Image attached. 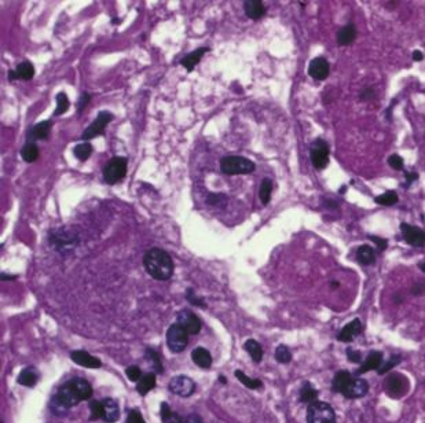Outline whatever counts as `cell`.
I'll return each mask as SVG.
<instances>
[{
	"mask_svg": "<svg viewBox=\"0 0 425 423\" xmlns=\"http://www.w3.org/2000/svg\"><path fill=\"white\" fill-rule=\"evenodd\" d=\"M176 319H178L176 323H179L190 335H196L201 331V320L198 319L196 313L189 309H182L181 312L176 315Z\"/></svg>",
	"mask_w": 425,
	"mask_h": 423,
	"instance_id": "12",
	"label": "cell"
},
{
	"mask_svg": "<svg viewBox=\"0 0 425 423\" xmlns=\"http://www.w3.org/2000/svg\"><path fill=\"white\" fill-rule=\"evenodd\" d=\"M236 376L237 379L240 380L241 384L245 385L248 389H259V388H262L263 384L262 380L260 379H254V378H249V376L246 375V374H244V372L241 371V370H237L236 371Z\"/></svg>",
	"mask_w": 425,
	"mask_h": 423,
	"instance_id": "34",
	"label": "cell"
},
{
	"mask_svg": "<svg viewBox=\"0 0 425 423\" xmlns=\"http://www.w3.org/2000/svg\"><path fill=\"white\" fill-rule=\"evenodd\" d=\"M388 164H390V167H391L392 169H395V171H402L404 167L403 158H402L400 155H398V154L391 155V157L388 158Z\"/></svg>",
	"mask_w": 425,
	"mask_h": 423,
	"instance_id": "46",
	"label": "cell"
},
{
	"mask_svg": "<svg viewBox=\"0 0 425 423\" xmlns=\"http://www.w3.org/2000/svg\"><path fill=\"white\" fill-rule=\"evenodd\" d=\"M331 73V65L327 62L326 58L323 56H317L314 58L308 65V74L313 77L314 80L318 82H323L326 80L327 76Z\"/></svg>",
	"mask_w": 425,
	"mask_h": 423,
	"instance_id": "13",
	"label": "cell"
},
{
	"mask_svg": "<svg viewBox=\"0 0 425 423\" xmlns=\"http://www.w3.org/2000/svg\"><path fill=\"white\" fill-rule=\"evenodd\" d=\"M91 99V95L88 94V92H83L82 95H80V98H79V102H78V113L80 114V113H83V110L86 109V106L88 105V102H90Z\"/></svg>",
	"mask_w": 425,
	"mask_h": 423,
	"instance_id": "47",
	"label": "cell"
},
{
	"mask_svg": "<svg viewBox=\"0 0 425 423\" xmlns=\"http://www.w3.org/2000/svg\"><path fill=\"white\" fill-rule=\"evenodd\" d=\"M255 168L254 161L240 155H228L220 161V169L224 175H248Z\"/></svg>",
	"mask_w": 425,
	"mask_h": 423,
	"instance_id": "3",
	"label": "cell"
},
{
	"mask_svg": "<svg viewBox=\"0 0 425 423\" xmlns=\"http://www.w3.org/2000/svg\"><path fill=\"white\" fill-rule=\"evenodd\" d=\"M357 260L362 265H372L376 261V253L369 245H362L357 250Z\"/></svg>",
	"mask_w": 425,
	"mask_h": 423,
	"instance_id": "28",
	"label": "cell"
},
{
	"mask_svg": "<svg viewBox=\"0 0 425 423\" xmlns=\"http://www.w3.org/2000/svg\"><path fill=\"white\" fill-rule=\"evenodd\" d=\"M51 127H52L51 121H48V120L42 121V123H39V124L33 125V127H30V128L28 129V132H26V137L29 139V142L44 140V139H47L50 132H51Z\"/></svg>",
	"mask_w": 425,
	"mask_h": 423,
	"instance_id": "18",
	"label": "cell"
},
{
	"mask_svg": "<svg viewBox=\"0 0 425 423\" xmlns=\"http://www.w3.org/2000/svg\"><path fill=\"white\" fill-rule=\"evenodd\" d=\"M70 359L73 360L74 363L79 364V366H83V367L87 368H99L102 367V361L95 357L91 353L86 351H74L70 353Z\"/></svg>",
	"mask_w": 425,
	"mask_h": 423,
	"instance_id": "15",
	"label": "cell"
},
{
	"mask_svg": "<svg viewBox=\"0 0 425 423\" xmlns=\"http://www.w3.org/2000/svg\"><path fill=\"white\" fill-rule=\"evenodd\" d=\"M301 402L304 404H311V402L317 401L318 400V390L314 388L310 382H304L300 389V394H299Z\"/></svg>",
	"mask_w": 425,
	"mask_h": 423,
	"instance_id": "29",
	"label": "cell"
},
{
	"mask_svg": "<svg viewBox=\"0 0 425 423\" xmlns=\"http://www.w3.org/2000/svg\"><path fill=\"white\" fill-rule=\"evenodd\" d=\"M394 299H395L396 304H402V301H403V297H400L399 293H396V294L394 295Z\"/></svg>",
	"mask_w": 425,
	"mask_h": 423,
	"instance_id": "57",
	"label": "cell"
},
{
	"mask_svg": "<svg viewBox=\"0 0 425 423\" xmlns=\"http://www.w3.org/2000/svg\"><path fill=\"white\" fill-rule=\"evenodd\" d=\"M40 375L37 370L33 367H28L25 370H22L18 375V384L22 385V386H28V388H32L34 385L37 384Z\"/></svg>",
	"mask_w": 425,
	"mask_h": 423,
	"instance_id": "25",
	"label": "cell"
},
{
	"mask_svg": "<svg viewBox=\"0 0 425 423\" xmlns=\"http://www.w3.org/2000/svg\"><path fill=\"white\" fill-rule=\"evenodd\" d=\"M345 190H347V186H343V187L340 188V194H344V192H345Z\"/></svg>",
	"mask_w": 425,
	"mask_h": 423,
	"instance_id": "60",
	"label": "cell"
},
{
	"mask_svg": "<svg viewBox=\"0 0 425 423\" xmlns=\"http://www.w3.org/2000/svg\"><path fill=\"white\" fill-rule=\"evenodd\" d=\"M244 11L250 19H260L266 14V7L260 0H246L244 2Z\"/></svg>",
	"mask_w": 425,
	"mask_h": 423,
	"instance_id": "20",
	"label": "cell"
},
{
	"mask_svg": "<svg viewBox=\"0 0 425 423\" xmlns=\"http://www.w3.org/2000/svg\"><path fill=\"white\" fill-rule=\"evenodd\" d=\"M347 357L350 359V361L351 363H358V364H362V355L361 352L358 351H354V349H351V348H348L347 349Z\"/></svg>",
	"mask_w": 425,
	"mask_h": 423,
	"instance_id": "49",
	"label": "cell"
},
{
	"mask_svg": "<svg viewBox=\"0 0 425 423\" xmlns=\"http://www.w3.org/2000/svg\"><path fill=\"white\" fill-rule=\"evenodd\" d=\"M206 204L208 205L216 206V208H224L227 205V197L224 194H218V192H212L206 197Z\"/></svg>",
	"mask_w": 425,
	"mask_h": 423,
	"instance_id": "41",
	"label": "cell"
},
{
	"mask_svg": "<svg viewBox=\"0 0 425 423\" xmlns=\"http://www.w3.org/2000/svg\"><path fill=\"white\" fill-rule=\"evenodd\" d=\"M50 410H51L52 414L56 415V416H64V415H66L69 408L66 406H64L62 401H61L56 396H54V397L51 398V401H50Z\"/></svg>",
	"mask_w": 425,
	"mask_h": 423,
	"instance_id": "42",
	"label": "cell"
},
{
	"mask_svg": "<svg viewBox=\"0 0 425 423\" xmlns=\"http://www.w3.org/2000/svg\"><path fill=\"white\" fill-rule=\"evenodd\" d=\"M398 194H396L395 191H387L384 192V194H381V195H378V197L374 198V202L377 204V205H382V206H392L395 205L396 202H398Z\"/></svg>",
	"mask_w": 425,
	"mask_h": 423,
	"instance_id": "35",
	"label": "cell"
},
{
	"mask_svg": "<svg viewBox=\"0 0 425 423\" xmlns=\"http://www.w3.org/2000/svg\"><path fill=\"white\" fill-rule=\"evenodd\" d=\"M413 61H416V62H420V61L424 59V55H422V52L420 51V50H416V51H413Z\"/></svg>",
	"mask_w": 425,
	"mask_h": 423,
	"instance_id": "54",
	"label": "cell"
},
{
	"mask_svg": "<svg viewBox=\"0 0 425 423\" xmlns=\"http://www.w3.org/2000/svg\"><path fill=\"white\" fill-rule=\"evenodd\" d=\"M382 363H384V359H382V352L373 351L370 352L368 357H366L363 361H362L361 367L359 370H357V375H363L368 371H372V370H378L381 367Z\"/></svg>",
	"mask_w": 425,
	"mask_h": 423,
	"instance_id": "16",
	"label": "cell"
},
{
	"mask_svg": "<svg viewBox=\"0 0 425 423\" xmlns=\"http://www.w3.org/2000/svg\"><path fill=\"white\" fill-rule=\"evenodd\" d=\"M125 374H127V378H128L131 382H138V380L142 378V371L138 366H129V367L125 370Z\"/></svg>",
	"mask_w": 425,
	"mask_h": 423,
	"instance_id": "45",
	"label": "cell"
},
{
	"mask_svg": "<svg viewBox=\"0 0 425 423\" xmlns=\"http://www.w3.org/2000/svg\"><path fill=\"white\" fill-rule=\"evenodd\" d=\"M70 384L73 385V388L76 389L79 396L82 397L83 401L91 398V396H92V386L88 384V380H86L84 378H73V379H70Z\"/></svg>",
	"mask_w": 425,
	"mask_h": 423,
	"instance_id": "26",
	"label": "cell"
},
{
	"mask_svg": "<svg viewBox=\"0 0 425 423\" xmlns=\"http://www.w3.org/2000/svg\"><path fill=\"white\" fill-rule=\"evenodd\" d=\"M357 38V28L354 24H347L340 28L337 32V44L339 46H350Z\"/></svg>",
	"mask_w": 425,
	"mask_h": 423,
	"instance_id": "21",
	"label": "cell"
},
{
	"mask_svg": "<svg viewBox=\"0 0 425 423\" xmlns=\"http://www.w3.org/2000/svg\"><path fill=\"white\" fill-rule=\"evenodd\" d=\"M418 268H420L422 272H425V263H418Z\"/></svg>",
	"mask_w": 425,
	"mask_h": 423,
	"instance_id": "58",
	"label": "cell"
},
{
	"mask_svg": "<svg viewBox=\"0 0 425 423\" xmlns=\"http://www.w3.org/2000/svg\"><path fill=\"white\" fill-rule=\"evenodd\" d=\"M161 420L163 423H183V419L173 412L167 402H161Z\"/></svg>",
	"mask_w": 425,
	"mask_h": 423,
	"instance_id": "32",
	"label": "cell"
},
{
	"mask_svg": "<svg viewBox=\"0 0 425 423\" xmlns=\"http://www.w3.org/2000/svg\"><path fill=\"white\" fill-rule=\"evenodd\" d=\"M187 423H202V420H201V418L198 416V415L191 414L189 418H187Z\"/></svg>",
	"mask_w": 425,
	"mask_h": 423,
	"instance_id": "55",
	"label": "cell"
},
{
	"mask_svg": "<svg viewBox=\"0 0 425 423\" xmlns=\"http://www.w3.org/2000/svg\"><path fill=\"white\" fill-rule=\"evenodd\" d=\"M332 390L343 394L345 398H362L369 392V384L363 378L354 376L351 372L339 371L332 380Z\"/></svg>",
	"mask_w": 425,
	"mask_h": 423,
	"instance_id": "2",
	"label": "cell"
},
{
	"mask_svg": "<svg viewBox=\"0 0 425 423\" xmlns=\"http://www.w3.org/2000/svg\"><path fill=\"white\" fill-rule=\"evenodd\" d=\"M307 423H336V412L325 401L311 402L307 408Z\"/></svg>",
	"mask_w": 425,
	"mask_h": 423,
	"instance_id": "4",
	"label": "cell"
},
{
	"mask_svg": "<svg viewBox=\"0 0 425 423\" xmlns=\"http://www.w3.org/2000/svg\"><path fill=\"white\" fill-rule=\"evenodd\" d=\"M400 231L403 235L404 242L414 248H422L425 246V231L421 230L420 227L410 226L408 223L400 224Z\"/></svg>",
	"mask_w": 425,
	"mask_h": 423,
	"instance_id": "11",
	"label": "cell"
},
{
	"mask_svg": "<svg viewBox=\"0 0 425 423\" xmlns=\"http://www.w3.org/2000/svg\"><path fill=\"white\" fill-rule=\"evenodd\" d=\"M55 396L60 398L61 401H62V404L68 407V408L76 407L79 402L83 401L82 397L79 396V393L73 388V385L70 384V380H68L66 384H64L61 386Z\"/></svg>",
	"mask_w": 425,
	"mask_h": 423,
	"instance_id": "14",
	"label": "cell"
},
{
	"mask_svg": "<svg viewBox=\"0 0 425 423\" xmlns=\"http://www.w3.org/2000/svg\"><path fill=\"white\" fill-rule=\"evenodd\" d=\"M91 154H92V146H91L88 142L80 143V145H78L74 147V155H76V158L80 159V161H86V159H88Z\"/></svg>",
	"mask_w": 425,
	"mask_h": 423,
	"instance_id": "37",
	"label": "cell"
},
{
	"mask_svg": "<svg viewBox=\"0 0 425 423\" xmlns=\"http://www.w3.org/2000/svg\"><path fill=\"white\" fill-rule=\"evenodd\" d=\"M369 239L372 240V242H374V244H376V246H377L380 252H384V250L387 249V246H388V240L384 239V238H378V236L370 235Z\"/></svg>",
	"mask_w": 425,
	"mask_h": 423,
	"instance_id": "50",
	"label": "cell"
},
{
	"mask_svg": "<svg viewBox=\"0 0 425 423\" xmlns=\"http://www.w3.org/2000/svg\"><path fill=\"white\" fill-rule=\"evenodd\" d=\"M191 359L196 366L204 368V370H208L212 366V356H210L209 351H206L205 348H201V346H198L191 352Z\"/></svg>",
	"mask_w": 425,
	"mask_h": 423,
	"instance_id": "22",
	"label": "cell"
},
{
	"mask_svg": "<svg viewBox=\"0 0 425 423\" xmlns=\"http://www.w3.org/2000/svg\"><path fill=\"white\" fill-rule=\"evenodd\" d=\"M103 408H105V415L103 419L108 423H114L120 418V410H119V404H117L113 398H105L103 400Z\"/></svg>",
	"mask_w": 425,
	"mask_h": 423,
	"instance_id": "23",
	"label": "cell"
},
{
	"mask_svg": "<svg viewBox=\"0 0 425 423\" xmlns=\"http://www.w3.org/2000/svg\"><path fill=\"white\" fill-rule=\"evenodd\" d=\"M186 299L189 301L190 304H193V305H196V307H200V308H205V303H204V299L200 298V297H197L196 295V293H194L193 289H187L186 290Z\"/></svg>",
	"mask_w": 425,
	"mask_h": 423,
	"instance_id": "44",
	"label": "cell"
},
{
	"mask_svg": "<svg viewBox=\"0 0 425 423\" xmlns=\"http://www.w3.org/2000/svg\"><path fill=\"white\" fill-rule=\"evenodd\" d=\"M362 330H363V327H362V321L359 320V319H354V320L350 321L348 325H345L343 329H341L337 339H339L340 342H345V344H347V342H352L354 341V338L362 333Z\"/></svg>",
	"mask_w": 425,
	"mask_h": 423,
	"instance_id": "17",
	"label": "cell"
},
{
	"mask_svg": "<svg viewBox=\"0 0 425 423\" xmlns=\"http://www.w3.org/2000/svg\"><path fill=\"white\" fill-rule=\"evenodd\" d=\"M310 157L315 169H325L329 165L331 157L329 145L323 139H315L310 146Z\"/></svg>",
	"mask_w": 425,
	"mask_h": 423,
	"instance_id": "7",
	"label": "cell"
},
{
	"mask_svg": "<svg viewBox=\"0 0 425 423\" xmlns=\"http://www.w3.org/2000/svg\"><path fill=\"white\" fill-rule=\"evenodd\" d=\"M402 361V356L399 355H392L390 359H388V361L387 363H382V366L377 370V374L378 375H384V374H387V372H390L391 370H394V368L398 366V364Z\"/></svg>",
	"mask_w": 425,
	"mask_h": 423,
	"instance_id": "40",
	"label": "cell"
},
{
	"mask_svg": "<svg viewBox=\"0 0 425 423\" xmlns=\"http://www.w3.org/2000/svg\"><path fill=\"white\" fill-rule=\"evenodd\" d=\"M206 51H209V48L201 47V48H198V50H196V51L191 52V54H189V55H186L185 58L181 61L182 66H183L187 72H193L194 68H196V65L201 61V58L204 56V54H205Z\"/></svg>",
	"mask_w": 425,
	"mask_h": 423,
	"instance_id": "24",
	"label": "cell"
},
{
	"mask_svg": "<svg viewBox=\"0 0 425 423\" xmlns=\"http://www.w3.org/2000/svg\"><path fill=\"white\" fill-rule=\"evenodd\" d=\"M127 423H146L145 419L142 418L141 412L138 410H131L128 414V418H127Z\"/></svg>",
	"mask_w": 425,
	"mask_h": 423,
	"instance_id": "48",
	"label": "cell"
},
{
	"mask_svg": "<svg viewBox=\"0 0 425 423\" xmlns=\"http://www.w3.org/2000/svg\"><path fill=\"white\" fill-rule=\"evenodd\" d=\"M0 279H2V280H13V279H17V276H15V275H5V274H2V276H0Z\"/></svg>",
	"mask_w": 425,
	"mask_h": 423,
	"instance_id": "56",
	"label": "cell"
},
{
	"mask_svg": "<svg viewBox=\"0 0 425 423\" xmlns=\"http://www.w3.org/2000/svg\"><path fill=\"white\" fill-rule=\"evenodd\" d=\"M127 158L124 157H113L103 168V179L109 184H116L123 180L127 175Z\"/></svg>",
	"mask_w": 425,
	"mask_h": 423,
	"instance_id": "5",
	"label": "cell"
},
{
	"mask_svg": "<svg viewBox=\"0 0 425 423\" xmlns=\"http://www.w3.org/2000/svg\"><path fill=\"white\" fill-rule=\"evenodd\" d=\"M156 388V374L153 372H149V374H145L142 375V378L137 382V390L138 393L141 396H145L150 392L151 389Z\"/></svg>",
	"mask_w": 425,
	"mask_h": 423,
	"instance_id": "27",
	"label": "cell"
},
{
	"mask_svg": "<svg viewBox=\"0 0 425 423\" xmlns=\"http://www.w3.org/2000/svg\"><path fill=\"white\" fill-rule=\"evenodd\" d=\"M339 286H340L339 282H336V280H333V282H332V289H336V287H339Z\"/></svg>",
	"mask_w": 425,
	"mask_h": 423,
	"instance_id": "59",
	"label": "cell"
},
{
	"mask_svg": "<svg viewBox=\"0 0 425 423\" xmlns=\"http://www.w3.org/2000/svg\"><path fill=\"white\" fill-rule=\"evenodd\" d=\"M55 100H56V109H55V111H54V117L64 114V113H66V111L69 110L70 100H69L68 95L65 94V92H60V94L56 95Z\"/></svg>",
	"mask_w": 425,
	"mask_h": 423,
	"instance_id": "36",
	"label": "cell"
},
{
	"mask_svg": "<svg viewBox=\"0 0 425 423\" xmlns=\"http://www.w3.org/2000/svg\"><path fill=\"white\" fill-rule=\"evenodd\" d=\"M271 192H273V180L263 179L262 184H260V190H259V198H260L263 205H267L270 202Z\"/></svg>",
	"mask_w": 425,
	"mask_h": 423,
	"instance_id": "33",
	"label": "cell"
},
{
	"mask_svg": "<svg viewBox=\"0 0 425 423\" xmlns=\"http://www.w3.org/2000/svg\"><path fill=\"white\" fill-rule=\"evenodd\" d=\"M409 379L399 372H392L391 375L387 376L385 379V392L392 398L403 397L409 392Z\"/></svg>",
	"mask_w": 425,
	"mask_h": 423,
	"instance_id": "8",
	"label": "cell"
},
{
	"mask_svg": "<svg viewBox=\"0 0 425 423\" xmlns=\"http://www.w3.org/2000/svg\"><path fill=\"white\" fill-rule=\"evenodd\" d=\"M146 357H147V360H149V363H150L151 367L154 368V371L157 372V374H163L164 368H163V363H161V359H160L159 353L149 348V349H146Z\"/></svg>",
	"mask_w": 425,
	"mask_h": 423,
	"instance_id": "38",
	"label": "cell"
},
{
	"mask_svg": "<svg viewBox=\"0 0 425 423\" xmlns=\"http://www.w3.org/2000/svg\"><path fill=\"white\" fill-rule=\"evenodd\" d=\"M404 176H406V183H408V186L418 179V173H417V172H404Z\"/></svg>",
	"mask_w": 425,
	"mask_h": 423,
	"instance_id": "53",
	"label": "cell"
},
{
	"mask_svg": "<svg viewBox=\"0 0 425 423\" xmlns=\"http://www.w3.org/2000/svg\"><path fill=\"white\" fill-rule=\"evenodd\" d=\"M190 334L179 323L169 326L167 331V345L173 353H181L187 348Z\"/></svg>",
	"mask_w": 425,
	"mask_h": 423,
	"instance_id": "6",
	"label": "cell"
},
{
	"mask_svg": "<svg viewBox=\"0 0 425 423\" xmlns=\"http://www.w3.org/2000/svg\"><path fill=\"white\" fill-rule=\"evenodd\" d=\"M21 157L22 159L28 164L34 163L36 159L39 158V149L34 142H28L21 150Z\"/></svg>",
	"mask_w": 425,
	"mask_h": 423,
	"instance_id": "31",
	"label": "cell"
},
{
	"mask_svg": "<svg viewBox=\"0 0 425 423\" xmlns=\"http://www.w3.org/2000/svg\"><path fill=\"white\" fill-rule=\"evenodd\" d=\"M34 76V68L33 65L30 64L29 61H24L18 65L15 70H10L9 72V80H30Z\"/></svg>",
	"mask_w": 425,
	"mask_h": 423,
	"instance_id": "19",
	"label": "cell"
},
{
	"mask_svg": "<svg viewBox=\"0 0 425 423\" xmlns=\"http://www.w3.org/2000/svg\"><path fill=\"white\" fill-rule=\"evenodd\" d=\"M275 359L281 364H288L292 360V353L289 351V348L286 345H279L275 349Z\"/></svg>",
	"mask_w": 425,
	"mask_h": 423,
	"instance_id": "39",
	"label": "cell"
},
{
	"mask_svg": "<svg viewBox=\"0 0 425 423\" xmlns=\"http://www.w3.org/2000/svg\"><path fill=\"white\" fill-rule=\"evenodd\" d=\"M245 351L248 352V355L252 357L255 363H260L263 359V348L262 345L259 344L258 341L255 339H248V341L244 344Z\"/></svg>",
	"mask_w": 425,
	"mask_h": 423,
	"instance_id": "30",
	"label": "cell"
},
{
	"mask_svg": "<svg viewBox=\"0 0 425 423\" xmlns=\"http://www.w3.org/2000/svg\"><path fill=\"white\" fill-rule=\"evenodd\" d=\"M376 98V92H374V90L370 87V88H366V90H363L361 92V95H359V99L361 100H363V102H369V100H373V99Z\"/></svg>",
	"mask_w": 425,
	"mask_h": 423,
	"instance_id": "51",
	"label": "cell"
},
{
	"mask_svg": "<svg viewBox=\"0 0 425 423\" xmlns=\"http://www.w3.org/2000/svg\"><path fill=\"white\" fill-rule=\"evenodd\" d=\"M169 390L179 397H190L196 390V384L186 375L173 376L169 382Z\"/></svg>",
	"mask_w": 425,
	"mask_h": 423,
	"instance_id": "10",
	"label": "cell"
},
{
	"mask_svg": "<svg viewBox=\"0 0 425 423\" xmlns=\"http://www.w3.org/2000/svg\"><path fill=\"white\" fill-rule=\"evenodd\" d=\"M113 120V114L110 111H99L96 118H95L91 125H88L86 128V131L83 132L82 137L84 140H90V139H94V137L99 136V135H103L105 133V128L106 125Z\"/></svg>",
	"mask_w": 425,
	"mask_h": 423,
	"instance_id": "9",
	"label": "cell"
},
{
	"mask_svg": "<svg viewBox=\"0 0 425 423\" xmlns=\"http://www.w3.org/2000/svg\"><path fill=\"white\" fill-rule=\"evenodd\" d=\"M425 291V285L422 282H416L412 287L413 295H421Z\"/></svg>",
	"mask_w": 425,
	"mask_h": 423,
	"instance_id": "52",
	"label": "cell"
},
{
	"mask_svg": "<svg viewBox=\"0 0 425 423\" xmlns=\"http://www.w3.org/2000/svg\"><path fill=\"white\" fill-rule=\"evenodd\" d=\"M143 265L147 274L157 280H168L173 275V260L163 249H150L143 257Z\"/></svg>",
	"mask_w": 425,
	"mask_h": 423,
	"instance_id": "1",
	"label": "cell"
},
{
	"mask_svg": "<svg viewBox=\"0 0 425 423\" xmlns=\"http://www.w3.org/2000/svg\"><path fill=\"white\" fill-rule=\"evenodd\" d=\"M90 410H91V420H96L99 418H103L105 415V408H103V402L102 401H91L90 404Z\"/></svg>",
	"mask_w": 425,
	"mask_h": 423,
	"instance_id": "43",
	"label": "cell"
}]
</instances>
